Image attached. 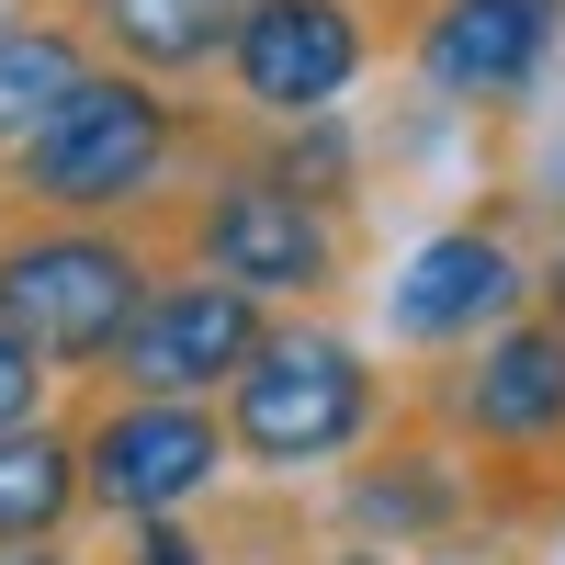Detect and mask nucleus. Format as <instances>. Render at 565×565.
<instances>
[{
	"label": "nucleus",
	"instance_id": "2",
	"mask_svg": "<svg viewBox=\"0 0 565 565\" xmlns=\"http://www.w3.org/2000/svg\"><path fill=\"white\" fill-rule=\"evenodd\" d=\"M204 148H215V114L181 103V79H148V68L103 57L23 148H0V204H34V215H148Z\"/></svg>",
	"mask_w": 565,
	"mask_h": 565
},
{
	"label": "nucleus",
	"instance_id": "13",
	"mask_svg": "<svg viewBox=\"0 0 565 565\" xmlns=\"http://www.w3.org/2000/svg\"><path fill=\"white\" fill-rule=\"evenodd\" d=\"M90 68H103V45L68 12H0V148H23Z\"/></svg>",
	"mask_w": 565,
	"mask_h": 565
},
{
	"label": "nucleus",
	"instance_id": "19",
	"mask_svg": "<svg viewBox=\"0 0 565 565\" xmlns=\"http://www.w3.org/2000/svg\"><path fill=\"white\" fill-rule=\"evenodd\" d=\"M317 565H396L385 543H351V554H317Z\"/></svg>",
	"mask_w": 565,
	"mask_h": 565
},
{
	"label": "nucleus",
	"instance_id": "15",
	"mask_svg": "<svg viewBox=\"0 0 565 565\" xmlns=\"http://www.w3.org/2000/svg\"><path fill=\"white\" fill-rule=\"evenodd\" d=\"M45 385H57V362L23 328H0V418H45Z\"/></svg>",
	"mask_w": 565,
	"mask_h": 565
},
{
	"label": "nucleus",
	"instance_id": "5",
	"mask_svg": "<svg viewBox=\"0 0 565 565\" xmlns=\"http://www.w3.org/2000/svg\"><path fill=\"white\" fill-rule=\"evenodd\" d=\"M226 407V441H238L249 476L295 487V476H340V463L396 418V385L362 362V340H340L328 317H271L260 351L238 362V385L215 396Z\"/></svg>",
	"mask_w": 565,
	"mask_h": 565
},
{
	"label": "nucleus",
	"instance_id": "16",
	"mask_svg": "<svg viewBox=\"0 0 565 565\" xmlns=\"http://www.w3.org/2000/svg\"><path fill=\"white\" fill-rule=\"evenodd\" d=\"M125 565H215V543L181 509H159V521H125Z\"/></svg>",
	"mask_w": 565,
	"mask_h": 565
},
{
	"label": "nucleus",
	"instance_id": "7",
	"mask_svg": "<svg viewBox=\"0 0 565 565\" xmlns=\"http://www.w3.org/2000/svg\"><path fill=\"white\" fill-rule=\"evenodd\" d=\"M226 407L215 396H148V385H114L103 407L79 418V487L103 521H159V509H193L226 487Z\"/></svg>",
	"mask_w": 565,
	"mask_h": 565
},
{
	"label": "nucleus",
	"instance_id": "1",
	"mask_svg": "<svg viewBox=\"0 0 565 565\" xmlns=\"http://www.w3.org/2000/svg\"><path fill=\"white\" fill-rule=\"evenodd\" d=\"M159 249L249 282L260 306H328L351 282V204L340 181H306L282 148H238V125H215V148L148 204Z\"/></svg>",
	"mask_w": 565,
	"mask_h": 565
},
{
	"label": "nucleus",
	"instance_id": "6",
	"mask_svg": "<svg viewBox=\"0 0 565 565\" xmlns=\"http://www.w3.org/2000/svg\"><path fill=\"white\" fill-rule=\"evenodd\" d=\"M396 0H249L226 34V103L249 125H328L362 90V68L385 57Z\"/></svg>",
	"mask_w": 565,
	"mask_h": 565
},
{
	"label": "nucleus",
	"instance_id": "12",
	"mask_svg": "<svg viewBox=\"0 0 565 565\" xmlns=\"http://www.w3.org/2000/svg\"><path fill=\"white\" fill-rule=\"evenodd\" d=\"M45 12H68L114 68L204 79V68H226V34H238L249 0H45Z\"/></svg>",
	"mask_w": 565,
	"mask_h": 565
},
{
	"label": "nucleus",
	"instance_id": "17",
	"mask_svg": "<svg viewBox=\"0 0 565 565\" xmlns=\"http://www.w3.org/2000/svg\"><path fill=\"white\" fill-rule=\"evenodd\" d=\"M0 565H90V554H68V532H34V543H0Z\"/></svg>",
	"mask_w": 565,
	"mask_h": 565
},
{
	"label": "nucleus",
	"instance_id": "10",
	"mask_svg": "<svg viewBox=\"0 0 565 565\" xmlns=\"http://www.w3.org/2000/svg\"><path fill=\"white\" fill-rule=\"evenodd\" d=\"M260 328H271V306L249 295V282L193 271V260H159L148 306H136L125 351L103 373H114V385H148V396H226L238 362L260 351Z\"/></svg>",
	"mask_w": 565,
	"mask_h": 565
},
{
	"label": "nucleus",
	"instance_id": "18",
	"mask_svg": "<svg viewBox=\"0 0 565 565\" xmlns=\"http://www.w3.org/2000/svg\"><path fill=\"white\" fill-rule=\"evenodd\" d=\"M532 295H543V306H554V317H565V238H554V249H543V260H532Z\"/></svg>",
	"mask_w": 565,
	"mask_h": 565
},
{
	"label": "nucleus",
	"instance_id": "14",
	"mask_svg": "<svg viewBox=\"0 0 565 565\" xmlns=\"http://www.w3.org/2000/svg\"><path fill=\"white\" fill-rule=\"evenodd\" d=\"M79 509H90V487H79V430H68V418H0V543L68 532Z\"/></svg>",
	"mask_w": 565,
	"mask_h": 565
},
{
	"label": "nucleus",
	"instance_id": "11",
	"mask_svg": "<svg viewBox=\"0 0 565 565\" xmlns=\"http://www.w3.org/2000/svg\"><path fill=\"white\" fill-rule=\"evenodd\" d=\"M532 306V260L509 226H441V238H418L385 282V328H396V351H463V340H487L498 317H521Z\"/></svg>",
	"mask_w": 565,
	"mask_h": 565
},
{
	"label": "nucleus",
	"instance_id": "9",
	"mask_svg": "<svg viewBox=\"0 0 565 565\" xmlns=\"http://www.w3.org/2000/svg\"><path fill=\"white\" fill-rule=\"evenodd\" d=\"M396 12L407 79L452 114H509L565 45V0H396Z\"/></svg>",
	"mask_w": 565,
	"mask_h": 565
},
{
	"label": "nucleus",
	"instance_id": "3",
	"mask_svg": "<svg viewBox=\"0 0 565 565\" xmlns=\"http://www.w3.org/2000/svg\"><path fill=\"white\" fill-rule=\"evenodd\" d=\"M430 430L476 452V476L498 487V521H565V317L532 295L521 317H498L487 340L441 351V373L407 396Z\"/></svg>",
	"mask_w": 565,
	"mask_h": 565
},
{
	"label": "nucleus",
	"instance_id": "8",
	"mask_svg": "<svg viewBox=\"0 0 565 565\" xmlns=\"http://www.w3.org/2000/svg\"><path fill=\"white\" fill-rule=\"evenodd\" d=\"M487 521H498V487L476 476V452H463L452 430H430L407 396H396L385 430L340 463V532L351 543L407 554V543H463V532H487Z\"/></svg>",
	"mask_w": 565,
	"mask_h": 565
},
{
	"label": "nucleus",
	"instance_id": "4",
	"mask_svg": "<svg viewBox=\"0 0 565 565\" xmlns=\"http://www.w3.org/2000/svg\"><path fill=\"white\" fill-rule=\"evenodd\" d=\"M159 226L148 215H34L0 204V328L57 362V373H103L125 351L136 306L159 282Z\"/></svg>",
	"mask_w": 565,
	"mask_h": 565
}]
</instances>
